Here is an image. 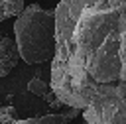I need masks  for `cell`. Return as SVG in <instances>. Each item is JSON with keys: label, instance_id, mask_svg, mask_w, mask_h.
Returning a JSON list of instances; mask_svg holds the SVG:
<instances>
[{"label": "cell", "instance_id": "1", "mask_svg": "<svg viewBox=\"0 0 126 124\" xmlns=\"http://www.w3.org/2000/svg\"><path fill=\"white\" fill-rule=\"evenodd\" d=\"M51 89L87 124H126V0H59Z\"/></svg>", "mask_w": 126, "mask_h": 124}, {"label": "cell", "instance_id": "2", "mask_svg": "<svg viewBox=\"0 0 126 124\" xmlns=\"http://www.w3.org/2000/svg\"><path fill=\"white\" fill-rule=\"evenodd\" d=\"M20 57L30 63H45L55 55V8L45 10L37 2L28 4L14 22Z\"/></svg>", "mask_w": 126, "mask_h": 124}, {"label": "cell", "instance_id": "3", "mask_svg": "<svg viewBox=\"0 0 126 124\" xmlns=\"http://www.w3.org/2000/svg\"><path fill=\"white\" fill-rule=\"evenodd\" d=\"M81 114L79 108L69 106L67 112H51V114H41V116H32V118H20L16 114L14 106H0V124H71L73 118Z\"/></svg>", "mask_w": 126, "mask_h": 124}, {"label": "cell", "instance_id": "4", "mask_svg": "<svg viewBox=\"0 0 126 124\" xmlns=\"http://www.w3.org/2000/svg\"><path fill=\"white\" fill-rule=\"evenodd\" d=\"M20 49L12 37H0V77H6L18 65Z\"/></svg>", "mask_w": 126, "mask_h": 124}, {"label": "cell", "instance_id": "5", "mask_svg": "<svg viewBox=\"0 0 126 124\" xmlns=\"http://www.w3.org/2000/svg\"><path fill=\"white\" fill-rule=\"evenodd\" d=\"M24 2L26 0H0V22L14 18V16H20L22 10L26 8Z\"/></svg>", "mask_w": 126, "mask_h": 124}, {"label": "cell", "instance_id": "6", "mask_svg": "<svg viewBox=\"0 0 126 124\" xmlns=\"http://www.w3.org/2000/svg\"><path fill=\"white\" fill-rule=\"evenodd\" d=\"M28 91L32 93V94H35V96H39V98H43L49 91H51V83H47V81H43L41 77H39V73L32 79V81H28Z\"/></svg>", "mask_w": 126, "mask_h": 124}, {"label": "cell", "instance_id": "7", "mask_svg": "<svg viewBox=\"0 0 126 124\" xmlns=\"http://www.w3.org/2000/svg\"><path fill=\"white\" fill-rule=\"evenodd\" d=\"M43 100H45V102H47V104H49L53 110H61V108L65 106V104H63V100H61V98L55 94V91H53V89H51V91H49V93L43 96Z\"/></svg>", "mask_w": 126, "mask_h": 124}, {"label": "cell", "instance_id": "8", "mask_svg": "<svg viewBox=\"0 0 126 124\" xmlns=\"http://www.w3.org/2000/svg\"><path fill=\"white\" fill-rule=\"evenodd\" d=\"M0 106H2V100H0Z\"/></svg>", "mask_w": 126, "mask_h": 124}]
</instances>
